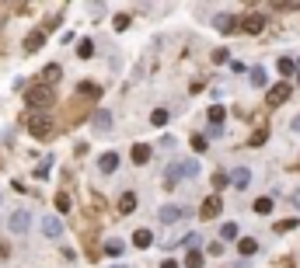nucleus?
<instances>
[{"instance_id":"f257e3e1","label":"nucleus","mask_w":300,"mask_h":268,"mask_svg":"<svg viewBox=\"0 0 300 268\" xmlns=\"http://www.w3.org/2000/svg\"><path fill=\"white\" fill-rule=\"evenodd\" d=\"M25 101H28V108H35V111H46V108H53L56 91H53V87H46V84H35V87H28V91H25Z\"/></svg>"},{"instance_id":"f03ea898","label":"nucleus","mask_w":300,"mask_h":268,"mask_svg":"<svg viewBox=\"0 0 300 268\" xmlns=\"http://www.w3.org/2000/svg\"><path fill=\"white\" fill-rule=\"evenodd\" d=\"M28 133H31V136H39V139H49V136H53V122H49V115H46V111H31V115H28Z\"/></svg>"},{"instance_id":"7ed1b4c3","label":"nucleus","mask_w":300,"mask_h":268,"mask_svg":"<svg viewBox=\"0 0 300 268\" xmlns=\"http://www.w3.org/2000/svg\"><path fill=\"white\" fill-rule=\"evenodd\" d=\"M7 226H11V234L25 237L28 230H31V213H28V209H14V213H11V219H7Z\"/></svg>"},{"instance_id":"20e7f679","label":"nucleus","mask_w":300,"mask_h":268,"mask_svg":"<svg viewBox=\"0 0 300 268\" xmlns=\"http://www.w3.org/2000/svg\"><path fill=\"white\" fill-rule=\"evenodd\" d=\"M220 213H223V199H220L216 191H213V195H206V199H203V206H199V216H203V219H216Z\"/></svg>"},{"instance_id":"39448f33","label":"nucleus","mask_w":300,"mask_h":268,"mask_svg":"<svg viewBox=\"0 0 300 268\" xmlns=\"http://www.w3.org/2000/svg\"><path fill=\"white\" fill-rule=\"evenodd\" d=\"M266 101H269V108H279L283 101H290V80H283V84H276V87H269V94H266Z\"/></svg>"},{"instance_id":"423d86ee","label":"nucleus","mask_w":300,"mask_h":268,"mask_svg":"<svg viewBox=\"0 0 300 268\" xmlns=\"http://www.w3.org/2000/svg\"><path fill=\"white\" fill-rule=\"evenodd\" d=\"M181 216H185V206H178V202H168V206H161V213H157V219H161V223H168V226H171V223H178Z\"/></svg>"},{"instance_id":"0eeeda50","label":"nucleus","mask_w":300,"mask_h":268,"mask_svg":"<svg viewBox=\"0 0 300 268\" xmlns=\"http://www.w3.org/2000/svg\"><path fill=\"white\" fill-rule=\"evenodd\" d=\"M42 46H46V31L35 28V31H28V35H25V53H39Z\"/></svg>"},{"instance_id":"6e6552de","label":"nucleus","mask_w":300,"mask_h":268,"mask_svg":"<svg viewBox=\"0 0 300 268\" xmlns=\"http://www.w3.org/2000/svg\"><path fill=\"white\" fill-rule=\"evenodd\" d=\"M91 126H94V133H108L112 129V111L108 108H98L94 119H91Z\"/></svg>"},{"instance_id":"1a4fd4ad","label":"nucleus","mask_w":300,"mask_h":268,"mask_svg":"<svg viewBox=\"0 0 300 268\" xmlns=\"http://www.w3.org/2000/svg\"><path fill=\"white\" fill-rule=\"evenodd\" d=\"M241 28H244L248 35H262V28H266V18H262V14H248V18L241 21Z\"/></svg>"},{"instance_id":"9d476101","label":"nucleus","mask_w":300,"mask_h":268,"mask_svg":"<svg viewBox=\"0 0 300 268\" xmlns=\"http://www.w3.org/2000/svg\"><path fill=\"white\" fill-rule=\"evenodd\" d=\"M175 174L178 178H196L199 174V164L196 161H175Z\"/></svg>"},{"instance_id":"9b49d317","label":"nucleus","mask_w":300,"mask_h":268,"mask_svg":"<svg viewBox=\"0 0 300 268\" xmlns=\"http://www.w3.org/2000/svg\"><path fill=\"white\" fill-rule=\"evenodd\" d=\"M116 167H119V153H112V150H108V153H101V161H98V171H101V174H112Z\"/></svg>"},{"instance_id":"f8f14e48","label":"nucleus","mask_w":300,"mask_h":268,"mask_svg":"<svg viewBox=\"0 0 300 268\" xmlns=\"http://www.w3.org/2000/svg\"><path fill=\"white\" fill-rule=\"evenodd\" d=\"M213 25H216V31H220V35H231V31L238 28V18H231V14H216V21H213Z\"/></svg>"},{"instance_id":"ddd939ff","label":"nucleus","mask_w":300,"mask_h":268,"mask_svg":"<svg viewBox=\"0 0 300 268\" xmlns=\"http://www.w3.org/2000/svg\"><path fill=\"white\" fill-rule=\"evenodd\" d=\"M42 234H46V237H60V234H63V219L46 216V219H42Z\"/></svg>"},{"instance_id":"4468645a","label":"nucleus","mask_w":300,"mask_h":268,"mask_svg":"<svg viewBox=\"0 0 300 268\" xmlns=\"http://www.w3.org/2000/svg\"><path fill=\"white\" fill-rule=\"evenodd\" d=\"M227 181H234V188H248V181H251V171H248V167H234V174H231Z\"/></svg>"},{"instance_id":"2eb2a0df","label":"nucleus","mask_w":300,"mask_h":268,"mask_svg":"<svg viewBox=\"0 0 300 268\" xmlns=\"http://www.w3.org/2000/svg\"><path fill=\"white\" fill-rule=\"evenodd\" d=\"M129 157H133V164H140V167H143V164L150 161V146H147V143H136Z\"/></svg>"},{"instance_id":"dca6fc26","label":"nucleus","mask_w":300,"mask_h":268,"mask_svg":"<svg viewBox=\"0 0 300 268\" xmlns=\"http://www.w3.org/2000/svg\"><path fill=\"white\" fill-rule=\"evenodd\" d=\"M60 77H63V70H60L56 63H49V66L42 70V84H46V87H53V84L60 80Z\"/></svg>"},{"instance_id":"f3484780","label":"nucleus","mask_w":300,"mask_h":268,"mask_svg":"<svg viewBox=\"0 0 300 268\" xmlns=\"http://www.w3.org/2000/svg\"><path fill=\"white\" fill-rule=\"evenodd\" d=\"M133 209H136V195H133V191H122V195H119V213L129 216Z\"/></svg>"},{"instance_id":"a211bd4d","label":"nucleus","mask_w":300,"mask_h":268,"mask_svg":"<svg viewBox=\"0 0 300 268\" xmlns=\"http://www.w3.org/2000/svg\"><path fill=\"white\" fill-rule=\"evenodd\" d=\"M154 244V234H150V230H136L133 234V247H150Z\"/></svg>"},{"instance_id":"6ab92c4d","label":"nucleus","mask_w":300,"mask_h":268,"mask_svg":"<svg viewBox=\"0 0 300 268\" xmlns=\"http://www.w3.org/2000/svg\"><path fill=\"white\" fill-rule=\"evenodd\" d=\"M223 115H227V111H223V105H213V108H210V129H220V126H223Z\"/></svg>"},{"instance_id":"aec40b11","label":"nucleus","mask_w":300,"mask_h":268,"mask_svg":"<svg viewBox=\"0 0 300 268\" xmlns=\"http://www.w3.org/2000/svg\"><path fill=\"white\" fill-rule=\"evenodd\" d=\"M185 268H203V251L192 247L189 254H185Z\"/></svg>"},{"instance_id":"412c9836","label":"nucleus","mask_w":300,"mask_h":268,"mask_svg":"<svg viewBox=\"0 0 300 268\" xmlns=\"http://www.w3.org/2000/svg\"><path fill=\"white\" fill-rule=\"evenodd\" d=\"M77 56L81 59H91L94 56V42H91V38H81V42H77Z\"/></svg>"},{"instance_id":"4be33fe9","label":"nucleus","mask_w":300,"mask_h":268,"mask_svg":"<svg viewBox=\"0 0 300 268\" xmlns=\"http://www.w3.org/2000/svg\"><path fill=\"white\" fill-rule=\"evenodd\" d=\"M238 251H241V254H255V251H258V241H255V237H241V241H238Z\"/></svg>"},{"instance_id":"5701e85b","label":"nucleus","mask_w":300,"mask_h":268,"mask_svg":"<svg viewBox=\"0 0 300 268\" xmlns=\"http://www.w3.org/2000/svg\"><path fill=\"white\" fill-rule=\"evenodd\" d=\"M255 213H258V216H269V213H272V199H269V195L255 199Z\"/></svg>"},{"instance_id":"b1692460","label":"nucleus","mask_w":300,"mask_h":268,"mask_svg":"<svg viewBox=\"0 0 300 268\" xmlns=\"http://www.w3.org/2000/svg\"><path fill=\"white\" fill-rule=\"evenodd\" d=\"M266 80H269V77H266V66H251V84H255V87H266Z\"/></svg>"},{"instance_id":"393cba45","label":"nucleus","mask_w":300,"mask_h":268,"mask_svg":"<svg viewBox=\"0 0 300 268\" xmlns=\"http://www.w3.org/2000/svg\"><path fill=\"white\" fill-rule=\"evenodd\" d=\"M220 241H238V223H223L220 226Z\"/></svg>"},{"instance_id":"a878e982","label":"nucleus","mask_w":300,"mask_h":268,"mask_svg":"<svg viewBox=\"0 0 300 268\" xmlns=\"http://www.w3.org/2000/svg\"><path fill=\"white\" fill-rule=\"evenodd\" d=\"M122 251H126V244H122V241H116V237H112V241L105 244V254H112V258H119Z\"/></svg>"},{"instance_id":"bb28decb","label":"nucleus","mask_w":300,"mask_h":268,"mask_svg":"<svg viewBox=\"0 0 300 268\" xmlns=\"http://www.w3.org/2000/svg\"><path fill=\"white\" fill-rule=\"evenodd\" d=\"M168 119H171V115H168L164 108H157L154 115H150V122H154V126H168Z\"/></svg>"},{"instance_id":"cd10ccee","label":"nucleus","mask_w":300,"mask_h":268,"mask_svg":"<svg viewBox=\"0 0 300 268\" xmlns=\"http://www.w3.org/2000/svg\"><path fill=\"white\" fill-rule=\"evenodd\" d=\"M293 70H297V63H293L290 56H283V59H279V73H283V77H290Z\"/></svg>"},{"instance_id":"c85d7f7f","label":"nucleus","mask_w":300,"mask_h":268,"mask_svg":"<svg viewBox=\"0 0 300 268\" xmlns=\"http://www.w3.org/2000/svg\"><path fill=\"white\" fill-rule=\"evenodd\" d=\"M81 94H88V98L98 101V98H101V87H98V84H81Z\"/></svg>"},{"instance_id":"c756f323","label":"nucleus","mask_w":300,"mask_h":268,"mask_svg":"<svg viewBox=\"0 0 300 268\" xmlns=\"http://www.w3.org/2000/svg\"><path fill=\"white\" fill-rule=\"evenodd\" d=\"M56 209H60V213H70V195H66V191H60V195H56Z\"/></svg>"},{"instance_id":"7c9ffc66","label":"nucleus","mask_w":300,"mask_h":268,"mask_svg":"<svg viewBox=\"0 0 300 268\" xmlns=\"http://www.w3.org/2000/svg\"><path fill=\"white\" fill-rule=\"evenodd\" d=\"M297 223H300V219H279V223H276V234H286V230H293Z\"/></svg>"},{"instance_id":"2f4dec72","label":"nucleus","mask_w":300,"mask_h":268,"mask_svg":"<svg viewBox=\"0 0 300 268\" xmlns=\"http://www.w3.org/2000/svg\"><path fill=\"white\" fill-rule=\"evenodd\" d=\"M192 244H199V234H189V237L178 241V247H192Z\"/></svg>"},{"instance_id":"473e14b6","label":"nucleus","mask_w":300,"mask_h":268,"mask_svg":"<svg viewBox=\"0 0 300 268\" xmlns=\"http://www.w3.org/2000/svg\"><path fill=\"white\" fill-rule=\"evenodd\" d=\"M192 150H196V153H206V139H203V136H192Z\"/></svg>"},{"instance_id":"72a5a7b5","label":"nucleus","mask_w":300,"mask_h":268,"mask_svg":"<svg viewBox=\"0 0 300 268\" xmlns=\"http://www.w3.org/2000/svg\"><path fill=\"white\" fill-rule=\"evenodd\" d=\"M266 136H269V133H266V129H258V133H255V136H251V146H262V143H266Z\"/></svg>"},{"instance_id":"f704fd0d","label":"nucleus","mask_w":300,"mask_h":268,"mask_svg":"<svg viewBox=\"0 0 300 268\" xmlns=\"http://www.w3.org/2000/svg\"><path fill=\"white\" fill-rule=\"evenodd\" d=\"M126 28H129V18L119 14V18H116V31H126Z\"/></svg>"},{"instance_id":"c9c22d12","label":"nucleus","mask_w":300,"mask_h":268,"mask_svg":"<svg viewBox=\"0 0 300 268\" xmlns=\"http://www.w3.org/2000/svg\"><path fill=\"white\" fill-rule=\"evenodd\" d=\"M227 59H231L227 49H216V53H213V63H227Z\"/></svg>"},{"instance_id":"e433bc0d","label":"nucleus","mask_w":300,"mask_h":268,"mask_svg":"<svg viewBox=\"0 0 300 268\" xmlns=\"http://www.w3.org/2000/svg\"><path fill=\"white\" fill-rule=\"evenodd\" d=\"M227 185V174H213V188H223Z\"/></svg>"},{"instance_id":"4c0bfd02","label":"nucleus","mask_w":300,"mask_h":268,"mask_svg":"<svg viewBox=\"0 0 300 268\" xmlns=\"http://www.w3.org/2000/svg\"><path fill=\"white\" fill-rule=\"evenodd\" d=\"M290 202H293V209H300V188H297V191H290Z\"/></svg>"},{"instance_id":"58836bf2","label":"nucleus","mask_w":300,"mask_h":268,"mask_svg":"<svg viewBox=\"0 0 300 268\" xmlns=\"http://www.w3.org/2000/svg\"><path fill=\"white\" fill-rule=\"evenodd\" d=\"M290 129H293V133H300V115H297V119L290 122Z\"/></svg>"},{"instance_id":"ea45409f","label":"nucleus","mask_w":300,"mask_h":268,"mask_svg":"<svg viewBox=\"0 0 300 268\" xmlns=\"http://www.w3.org/2000/svg\"><path fill=\"white\" fill-rule=\"evenodd\" d=\"M161 268H178V261H171V258H168V261H161Z\"/></svg>"},{"instance_id":"a19ab883","label":"nucleus","mask_w":300,"mask_h":268,"mask_svg":"<svg viewBox=\"0 0 300 268\" xmlns=\"http://www.w3.org/2000/svg\"><path fill=\"white\" fill-rule=\"evenodd\" d=\"M297 84H300V63H297Z\"/></svg>"},{"instance_id":"79ce46f5","label":"nucleus","mask_w":300,"mask_h":268,"mask_svg":"<svg viewBox=\"0 0 300 268\" xmlns=\"http://www.w3.org/2000/svg\"><path fill=\"white\" fill-rule=\"evenodd\" d=\"M112 268H126V265H112Z\"/></svg>"}]
</instances>
